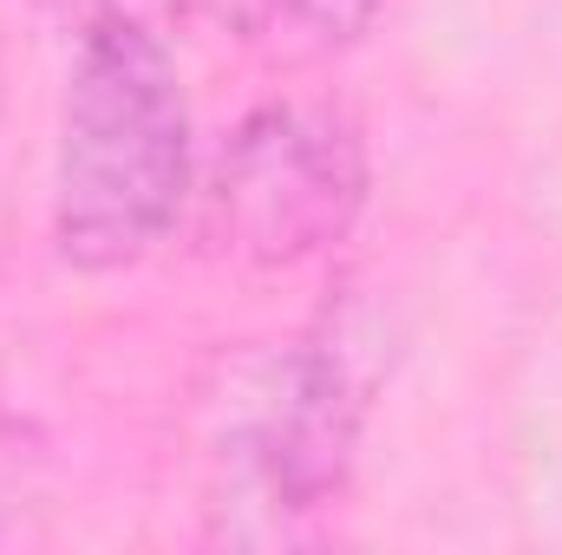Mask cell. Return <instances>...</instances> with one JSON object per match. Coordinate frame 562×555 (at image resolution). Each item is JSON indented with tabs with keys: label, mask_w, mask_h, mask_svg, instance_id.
Returning <instances> with one entry per match:
<instances>
[{
	"label": "cell",
	"mask_w": 562,
	"mask_h": 555,
	"mask_svg": "<svg viewBox=\"0 0 562 555\" xmlns=\"http://www.w3.org/2000/svg\"><path fill=\"white\" fill-rule=\"evenodd\" d=\"M367 150L347 112L281 99L236 125L210 177V236L249 262H301L353 229Z\"/></svg>",
	"instance_id": "obj_3"
},
{
	"label": "cell",
	"mask_w": 562,
	"mask_h": 555,
	"mask_svg": "<svg viewBox=\"0 0 562 555\" xmlns=\"http://www.w3.org/2000/svg\"><path fill=\"white\" fill-rule=\"evenodd\" d=\"M216 406L223 490L236 510L262 517L269 536H288V523L340 497L360 438V386L340 347L294 340L281 353H256L229 373V393Z\"/></svg>",
	"instance_id": "obj_2"
},
{
	"label": "cell",
	"mask_w": 562,
	"mask_h": 555,
	"mask_svg": "<svg viewBox=\"0 0 562 555\" xmlns=\"http://www.w3.org/2000/svg\"><path fill=\"white\" fill-rule=\"evenodd\" d=\"M190 196V105L170 46L144 13L79 26L59 105L53 242L72 269L112 275L164 242Z\"/></svg>",
	"instance_id": "obj_1"
},
{
	"label": "cell",
	"mask_w": 562,
	"mask_h": 555,
	"mask_svg": "<svg viewBox=\"0 0 562 555\" xmlns=\"http://www.w3.org/2000/svg\"><path fill=\"white\" fill-rule=\"evenodd\" d=\"M223 20L276 59H334L367 39L380 0H216Z\"/></svg>",
	"instance_id": "obj_4"
},
{
	"label": "cell",
	"mask_w": 562,
	"mask_h": 555,
	"mask_svg": "<svg viewBox=\"0 0 562 555\" xmlns=\"http://www.w3.org/2000/svg\"><path fill=\"white\" fill-rule=\"evenodd\" d=\"M46 7H66V13H79V26H86V20H105V13H144L138 0H46Z\"/></svg>",
	"instance_id": "obj_5"
}]
</instances>
